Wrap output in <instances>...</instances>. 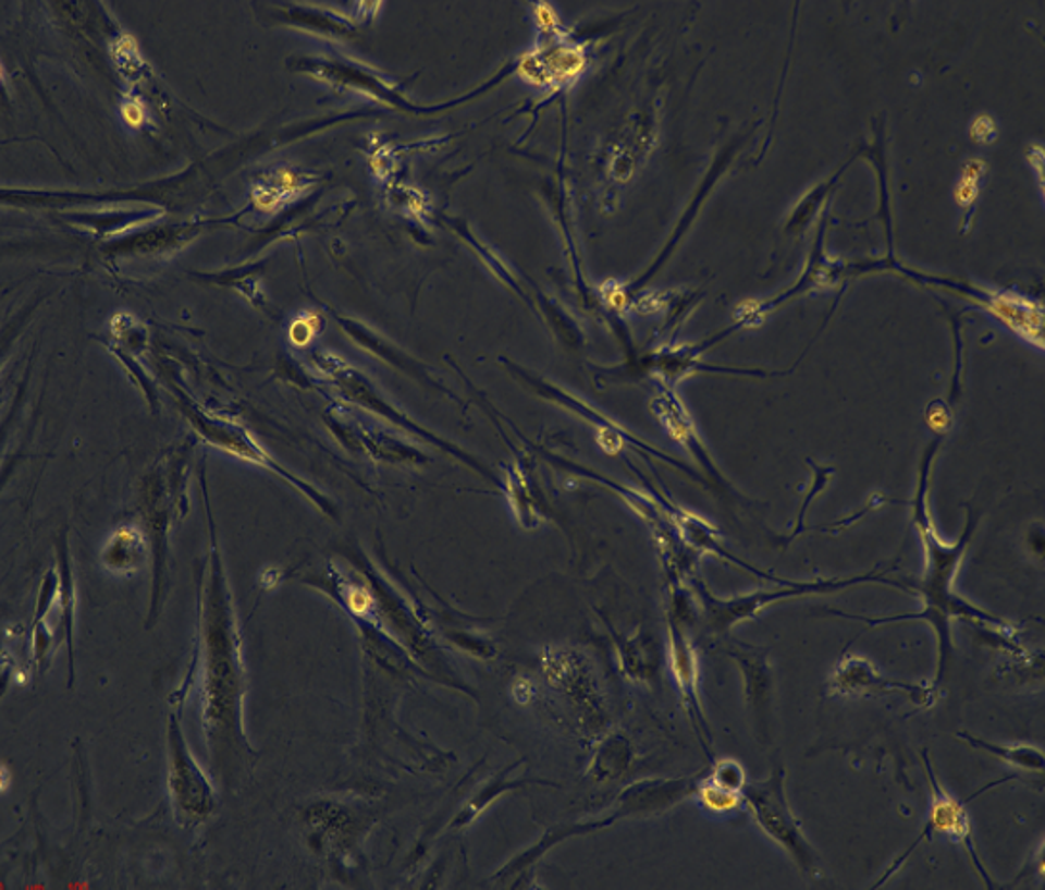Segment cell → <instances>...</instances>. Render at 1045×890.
Listing matches in <instances>:
<instances>
[{
  "mask_svg": "<svg viewBox=\"0 0 1045 890\" xmlns=\"http://www.w3.org/2000/svg\"><path fill=\"white\" fill-rule=\"evenodd\" d=\"M941 448V440L934 441L933 446L926 450L921 468H919V481H917L915 498L911 501L913 507V528L917 529L923 551H925V569L923 577L919 584L913 586L919 589V597L923 601V609L917 614H898V617L869 618L858 617V614H848V612H838V610H827L833 617L850 618L868 624L869 627L883 626V624H896V622H909V620H923L931 624L938 642V670L936 678L931 683L934 690H941V683L946 678L949 662L954 658V635H951V620L961 618L971 622L976 627H992L999 634L1007 635L1011 639H1017L1019 630L1009 624L1004 618L992 617L982 609H976L971 602L963 601L959 595L954 592V582H956L957 570L961 566V561L966 557L967 547L971 544L974 536V529L979 524V516H974L971 509H967L966 528L956 544H944L936 526H934L933 516L929 511V481H931V466H933L934 453Z\"/></svg>",
  "mask_w": 1045,
  "mask_h": 890,
  "instance_id": "cell-1",
  "label": "cell"
},
{
  "mask_svg": "<svg viewBox=\"0 0 1045 890\" xmlns=\"http://www.w3.org/2000/svg\"><path fill=\"white\" fill-rule=\"evenodd\" d=\"M886 570H871L868 574L853 577H833V580H813V582H785L779 584L777 589L772 592H754V594L740 595L732 599H717L708 592L706 587L699 582V597L704 614H706L708 626L716 634H727L729 630L757 617L765 607L783 601V599H795V597H810L817 594H833L840 592L846 587L858 586V584H888V586L901 587L900 582H890L886 577Z\"/></svg>",
  "mask_w": 1045,
  "mask_h": 890,
  "instance_id": "cell-2",
  "label": "cell"
},
{
  "mask_svg": "<svg viewBox=\"0 0 1045 890\" xmlns=\"http://www.w3.org/2000/svg\"><path fill=\"white\" fill-rule=\"evenodd\" d=\"M785 783L787 771L777 766L764 781L752 785L747 783L742 789V798L760 829L777 842L808 877H820V856L806 839L800 819L790 810Z\"/></svg>",
  "mask_w": 1045,
  "mask_h": 890,
  "instance_id": "cell-3",
  "label": "cell"
},
{
  "mask_svg": "<svg viewBox=\"0 0 1045 890\" xmlns=\"http://www.w3.org/2000/svg\"><path fill=\"white\" fill-rule=\"evenodd\" d=\"M923 760H925L926 776H929V783H931V810H929V819H926L923 831L917 837L913 844H911L908 851L903 852L901 856L894 859L890 867L886 869L885 875L876 881L875 887L885 885V882L906 864V859L913 854L917 846H921V842L933 841L934 834H946L951 841L961 844V846L966 849L969 858L973 862V866L976 867V871L981 874L982 879L986 882V887L994 889L996 885L989 879L988 871H986V867L982 866L981 858H979L976 849H974L973 826H971V816H969V812H967V804L971 803L976 796H981L982 793H986L989 789L1001 785V783H1007V781H1013V779L1017 778L1009 776V778L999 779V781H992V783H988V785L981 789V791H976L969 801H957L956 796H951V794L946 793V791L942 789L938 779L934 776L933 764L929 760L926 751H923Z\"/></svg>",
  "mask_w": 1045,
  "mask_h": 890,
  "instance_id": "cell-4",
  "label": "cell"
},
{
  "mask_svg": "<svg viewBox=\"0 0 1045 890\" xmlns=\"http://www.w3.org/2000/svg\"><path fill=\"white\" fill-rule=\"evenodd\" d=\"M691 612V601L689 595L684 589L676 587L672 592L669 599V609H667V635H669V666L672 672L676 675L677 685L681 690L685 708L691 716L694 730L699 733V739L706 746V739L710 741V730H708L706 716L700 705L699 695V660L697 653L692 647L691 637L687 634V614Z\"/></svg>",
  "mask_w": 1045,
  "mask_h": 890,
  "instance_id": "cell-5",
  "label": "cell"
},
{
  "mask_svg": "<svg viewBox=\"0 0 1045 890\" xmlns=\"http://www.w3.org/2000/svg\"><path fill=\"white\" fill-rule=\"evenodd\" d=\"M827 691L831 695L840 697L906 695L919 708H931L938 700V691L934 690L931 683L923 685L886 678L876 672L875 666L871 665L868 658L858 655H846L838 660L828 680Z\"/></svg>",
  "mask_w": 1045,
  "mask_h": 890,
  "instance_id": "cell-6",
  "label": "cell"
},
{
  "mask_svg": "<svg viewBox=\"0 0 1045 890\" xmlns=\"http://www.w3.org/2000/svg\"><path fill=\"white\" fill-rule=\"evenodd\" d=\"M725 655H729L740 666L747 703L758 722V735L767 739L773 687L770 649L735 642L732 649H725Z\"/></svg>",
  "mask_w": 1045,
  "mask_h": 890,
  "instance_id": "cell-7",
  "label": "cell"
},
{
  "mask_svg": "<svg viewBox=\"0 0 1045 890\" xmlns=\"http://www.w3.org/2000/svg\"><path fill=\"white\" fill-rule=\"evenodd\" d=\"M170 743V787L173 801L177 803L179 810L183 812L186 818L201 819L204 816H208L213 808L211 789H209L208 781L201 776V771L198 770V766L188 756V751L185 748L183 739L179 735L177 728L171 730Z\"/></svg>",
  "mask_w": 1045,
  "mask_h": 890,
  "instance_id": "cell-8",
  "label": "cell"
},
{
  "mask_svg": "<svg viewBox=\"0 0 1045 890\" xmlns=\"http://www.w3.org/2000/svg\"><path fill=\"white\" fill-rule=\"evenodd\" d=\"M984 304L996 319L1017 332L1022 340L1044 348V315L1042 304L1013 292H982Z\"/></svg>",
  "mask_w": 1045,
  "mask_h": 890,
  "instance_id": "cell-9",
  "label": "cell"
},
{
  "mask_svg": "<svg viewBox=\"0 0 1045 890\" xmlns=\"http://www.w3.org/2000/svg\"><path fill=\"white\" fill-rule=\"evenodd\" d=\"M586 52L578 45H556L545 54L524 58V75L538 85H568L586 68Z\"/></svg>",
  "mask_w": 1045,
  "mask_h": 890,
  "instance_id": "cell-10",
  "label": "cell"
},
{
  "mask_svg": "<svg viewBox=\"0 0 1045 890\" xmlns=\"http://www.w3.org/2000/svg\"><path fill=\"white\" fill-rule=\"evenodd\" d=\"M652 410L656 413V417L660 418V423L666 426L667 434L689 450L692 458L697 459L700 465L704 466L708 473L712 474L714 481H717L720 486H725L724 476L717 473L716 465L712 463V459L708 455L706 448H704V443L700 441L699 434H697L694 426H692L691 417L687 415V411H685L684 405L679 402V398H676L674 393H666V395L656 398V400L652 402Z\"/></svg>",
  "mask_w": 1045,
  "mask_h": 890,
  "instance_id": "cell-11",
  "label": "cell"
},
{
  "mask_svg": "<svg viewBox=\"0 0 1045 890\" xmlns=\"http://www.w3.org/2000/svg\"><path fill=\"white\" fill-rule=\"evenodd\" d=\"M957 739L963 741L973 748L984 751V753L996 756L1004 763L1011 764L1019 770L1030 771V773H1042L1044 771V754L1032 745H996L981 737H974L971 733H957Z\"/></svg>",
  "mask_w": 1045,
  "mask_h": 890,
  "instance_id": "cell-12",
  "label": "cell"
},
{
  "mask_svg": "<svg viewBox=\"0 0 1045 890\" xmlns=\"http://www.w3.org/2000/svg\"><path fill=\"white\" fill-rule=\"evenodd\" d=\"M988 173V163L981 158H971L961 166L959 176H957L956 188H954V200L957 206L963 209V233L971 229L974 208L982 193V183Z\"/></svg>",
  "mask_w": 1045,
  "mask_h": 890,
  "instance_id": "cell-13",
  "label": "cell"
},
{
  "mask_svg": "<svg viewBox=\"0 0 1045 890\" xmlns=\"http://www.w3.org/2000/svg\"><path fill=\"white\" fill-rule=\"evenodd\" d=\"M507 496L511 499V505L515 511L516 519L522 524L524 528H536L541 522L539 507H536V498L531 493L528 474L522 466L515 465L511 468L507 480Z\"/></svg>",
  "mask_w": 1045,
  "mask_h": 890,
  "instance_id": "cell-14",
  "label": "cell"
},
{
  "mask_svg": "<svg viewBox=\"0 0 1045 890\" xmlns=\"http://www.w3.org/2000/svg\"><path fill=\"white\" fill-rule=\"evenodd\" d=\"M694 794L699 796L700 804L706 808V812H712V814H733L745 804L742 794L725 791L708 778L697 783Z\"/></svg>",
  "mask_w": 1045,
  "mask_h": 890,
  "instance_id": "cell-15",
  "label": "cell"
},
{
  "mask_svg": "<svg viewBox=\"0 0 1045 890\" xmlns=\"http://www.w3.org/2000/svg\"><path fill=\"white\" fill-rule=\"evenodd\" d=\"M622 666L626 674L639 682H649V678L654 674V658L649 655V647L643 639H631V642L622 643Z\"/></svg>",
  "mask_w": 1045,
  "mask_h": 890,
  "instance_id": "cell-16",
  "label": "cell"
},
{
  "mask_svg": "<svg viewBox=\"0 0 1045 890\" xmlns=\"http://www.w3.org/2000/svg\"><path fill=\"white\" fill-rule=\"evenodd\" d=\"M708 779L732 793L742 794V789L747 787V773L737 760H720L714 764Z\"/></svg>",
  "mask_w": 1045,
  "mask_h": 890,
  "instance_id": "cell-17",
  "label": "cell"
},
{
  "mask_svg": "<svg viewBox=\"0 0 1045 890\" xmlns=\"http://www.w3.org/2000/svg\"><path fill=\"white\" fill-rule=\"evenodd\" d=\"M808 465L812 466L813 468L812 486H810V491H808V496H806L804 503H802V509H800V513H798L797 522H795V528H792V532H790L788 541H792V539H797L800 534H804V516L806 513H808V509H810V503H812L815 496H820L821 489H825L828 480H831V476H833V473H835V471H833V468H828V466L813 465L812 461H808Z\"/></svg>",
  "mask_w": 1045,
  "mask_h": 890,
  "instance_id": "cell-18",
  "label": "cell"
},
{
  "mask_svg": "<svg viewBox=\"0 0 1045 890\" xmlns=\"http://www.w3.org/2000/svg\"><path fill=\"white\" fill-rule=\"evenodd\" d=\"M999 135L997 121L989 113H976L971 125H969V137L974 145L989 146L994 145Z\"/></svg>",
  "mask_w": 1045,
  "mask_h": 890,
  "instance_id": "cell-19",
  "label": "cell"
},
{
  "mask_svg": "<svg viewBox=\"0 0 1045 890\" xmlns=\"http://www.w3.org/2000/svg\"><path fill=\"white\" fill-rule=\"evenodd\" d=\"M634 168H636V154L631 153L627 146H619L618 150H614L608 161V173L614 181L626 183L634 175Z\"/></svg>",
  "mask_w": 1045,
  "mask_h": 890,
  "instance_id": "cell-20",
  "label": "cell"
},
{
  "mask_svg": "<svg viewBox=\"0 0 1045 890\" xmlns=\"http://www.w3.org/2000/svg\"><path fill=\"white\" fill-rule=\"evenodd\" d=\"M925 418L926 425L933 428V432L941 434V436H944V434L948 432L949 428H951V425H954V415H951V411H949L948 405H946L944 402H941V400H934V402L929 403Z\"/></svg>",
  "mask_w": 1045,
  "mask_h": 890,
  "instance_id": "cell-21",
  "label": "cell"
},
{
  "mask_svg": "<svg viewBox=\"0 0 1045 890\" xmlns=\"http://www.w3.org/2000/svg\"><path fill=\"white\" fill-rule=\"evenodd\" d=\"M536 20H538V27L541 29V33L545 35H551V37H556L561 33V24H558V16L556 12H553L551 7H536Z\"/></svg>",
  "mask_w": 1045,
  "mask_h": 890,
  "instance_id": "cell-22",
  "label": "cell"
},
{
  "mask_svg": "<svg viewBox=\"0 0 1045 890\" xmlns=\"http://www.w3.org/2000/svg\"><path fill=\"white\" fill-rule=\"evenodd\" d=\"M1026 160H1029L1030 169L1036 175L1040 193L1044 196V148H1042V145H1037V143L1030 145L1029 150H1026Z\"/></svg>",
  "mask_w": 1045,
  "mask_h": 890,
  "instance_id": "cell-23",
  "label": "cell"
}]
</instances>
